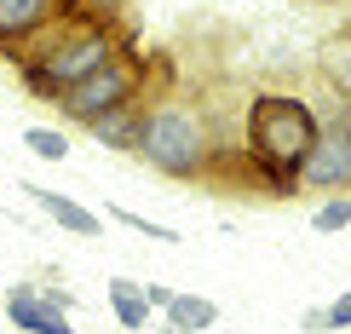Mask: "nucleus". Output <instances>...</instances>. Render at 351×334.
<instances>
[{"instance_id": "10", "label": "nucleus", "mask_w": 351, "mask_h": 334, "mask_svg": "<svg viewBox=\"0 0 351 334\" xmlns=\"http://www.w3.org/2000/svg\"><path fill=\"white\" fill-rule=\"evenodd\" d=\"M104 294H110V311H115V323H121L127 334L150 329L156 306H150V294H144V283H133V277H110V283H104Z\"/></svg>"}, {"instance_id": "12", "label": "nucleus", "mask_w": 351, "mask_h": 334, "mask_svg": "<svg viewBox=\"0 0 351 334\" xmlns=\"http://www.w3.org/2000/svg\"><path fill=\"white\" fill-rule=\"evenodd\" d=\"M167 329H179V334H208L219 329V306L208 294H184V288H173V300H167Z\"/></svg>"}, {"instance_id": "13", "label": "nucleus", "mask_w": 351, "mask_h": 334, "mask_svg": "<svg viewBox=\"0 0 351 334\" xmlns=\"http://www.w3.org/2000/svg\"><path fill=\"white\" fill-rule=\"evenodd\" d=\"M351 225V191H334V196H323L311 208V230L317 237H334V230H346Z\"/></svg>"}, {"instance_id": "2", "label": "nucleus", "mask_w": 351, "mask_h": 334, "mask_svg": "<svg viewBox=\"0 0 351 334\" xmlns=\"http://www.w3.org/2000/svg\"><path fill=\"white\" fill-rule=\"evenodd\" d=\"M317 133H323V110H311L300 93L259 86L242 110V144L237 150L259 173V191L265 196H294L300 191V162L311 156Z\"/></svg>"}, {"instance_id": "15", "label": "nucleus", "mask_w": 351, "mask_h": 334, "mask_svg": "<svg viewBox=\"0 0 351 334\" xmlns=\"http://www.w3.org/2000/svg\"><path fill=\"white\" fill-rule=\"evenodd\" d=\"M23 144L40 156V162H64V156H69V139L58 133V127H29V133H23Z\"/></svg>"}, {"instance_id": "18", "label": "nucleus", "mask_w": 351, "mask_h": 334, "mask_svg": "<svg viewBox=\"0 0 351 334\" xmlns=\"http://www.w3.org/2000/svg\"><path fill=\"white\" fill-rule=\"evenodd\" d=\"M144 294H150V306H156V311H162V306H167V300H173V288H167V283H144Z\"/></svg>"}, {"instance_id": "20", "label": "nucleus", "mask_w": 351, "mask_h": 334, "mask_svg": "<svg viewBox=\"0 0 351 334\" xmlns=\"http://www.w3.org/2000/svg\"><path fill=\"white\" fill-rule=\"evenodd\" d=\"M340 104H346V110H351V98H340Z\"/></svg>"}, {"instance_id": "9", "label": "nucleus", "mask_w": 351, "mask_h": 334, "mask_svg": "<svg viewBox=\"0 0 351 334\" xmlns=\"http://www.w3.org/2000/svg\"><path fill=\"white\" fill-rule=\"evenodd\" d=\"M144 104L150 98H138V104H121V110H110V115H98V121H86V133H93L104 150L115 156H138V133H144Z\"/></svg>"}, {"instance_id": "16", "label": "nucleus", "mask_w": 351, "mask_h": 334, "mask_svg": "<svg viewBox=\"0 0 351 334\" xmlns=\"http://www.w3.org/2000/svg\"><path fill=\"white\" fill-rule=\"evenodd\" d=\"M328 323H334V334H346V329H351V288L328 300Z\"/></svg>"}, {"instance_id": "17", "label": "nucleus", "mask_w": 351, "mask_h": 334, "mask_svg": "<svg viewBox=\"0 0 351 334\" xmlns=\"http://www.w3.org/2000/svg\"><path fill=\"white\" fill-rule=\"evenodd\" d=\"M300 329H305V334H334V323H328V306H311V311L300 317Z\"/></svg>"}, {"instance_id": "8", "label": "nucleus", "mask_w": 351, "mask_h": 334, "mask_svg": "<svg viewBox=\"0 0 351 334\" xmlns=\"http://www.w3.org/2000/svg\"><path fill=\"white\" fill-rule=\"evenodd\" d=\"M29 202H35L40 213H47L52 225H64V230H75V237H104V213H93L86 202L75 196H64V191H47V184H23Z\"/></svg>"}, {"instance_id": "5", "label": "nucleus", "mask_w": 351, "mask_h": 334, "mask_svg": "<svg viewBox=\"0 0 351 334\" xmlns=\"http://www.w3.org/2000/svg\"><path fill=\"white\" fill-rule=\"evenodd\" d=\"M300 191H317V196L351 191V110L346 104L323 110V133H317L311 156L300 162Z\"/></svg>"}, {"instance_id": "11", "label": "nucleus", "mask_w": 351, "mask_h": 334, "mask_svg": "<svg viewBox=\"0 0 351 334\" xmlns=\"http://www.w3.org/2000/svg\"><path fill=\"white\" fill-rule=\"evenodd\" d=\"M317 81L334 98H351V29H340V35H328L317 47Z\"/></svg>"}, {"instance_id": "19", "label": "nucleus", "mask_w": 351, "mask_h": 334, "mask_svg": "<svg viewBox=\"0 0 351 334\" xmlns=\"http://www.w3.org/2000/svg\"><path fill=\"white\" fill-rule=\"evenodd\" d=\"M305 6H346V0H305Z\"/></svg>"}, {"instance_id": "4", "label": "nucleus", "mask_w": 351, "mask_h": 334, "mask_svg": "<svg viewBox=\"0 0 351 334\" xmlns=\"http://www.w3.org/2000/svg\"><path fill=\"white\" fill-rule=\"evenodd\" d=\"M138 98H150V58L121 47L115 58H104L93 75H81L64 98H58V115L86 127V121H98V115H110L121 104H138Z\"/></svg>"}, {"instance_id": "6", "label": "nucleus", "mask_w": 351, "mask_h": 334, "mask_svg": "<svg viewBox=\"0 0 351 334\" xmlns=\"http://www.w3.org/2000/svg\"><path fill=\"white\" fill-rule=\"evenodd\" d=\"M69 6H81V0H0V58L18 64V52H23L52 18H64Z\"/></svg>"}, {"instance_id": "21", "label": "nucleus", "mask_w": 351, "mask_h": 334, "mask_svg": "<svg viewBox=\"0 0 351 334\" xmlns=\"http://www.w3.org/2000/svg\"><path fill=\"white\" fill-rule=\"evenodd\" d=\"M162 334H179V329H162Z\"/></svg>"}, {"instance_id": "1", "label": "nucleus", "mask_w": 351, "mask_h": 334, "mask_svg": "<svg viewBox=\"0 0 351 334\" xmlns=\"http://www.w3.org/2000/svg\"><path fill=\"white\" fill-rule=\"evenodd\" d=\"M121 47H127V35H121V18H115V12L69 6L64 18H52L18 52V75H23V86L40 104H58L81 75H93V69L104 64V58H115Z\"/></svg>"}, {"instance_id": "7", "label": "nucleus", "mask_w": 351, "mask_h": 334, "mask_svg": "<svg viewBox=\"0 0 351 334\" xmlns=\"http://www.w3.org/2000/svg\"><path fill=\"white\" fill-rule=\"evenodd\" d=\"M6 317H12L18 334H75L69 329V311H58L40 283H12L6 288Z\"/></svg>"}, {"instance_id": "14", "label": "nucleus", "mask_w": 351, "mask_h": 334, "mask_svg": "<svg viewBox=\"0 0 351 334\" xmlns=\"http://www.w3.org/2000/svg\"><path fill=\"white\" fill-rule=\"evenodd\" d=\"M110 219H121L127 230H138V237H150V242H179V230H173V225H156V219H144V213L138 208H127V202H110Z\"/></svg>"}, {"instance_id": "3", "label": "nucleus", "mask_w": 351, "mask_h": 334, "mask_svg": "<svg viewBox=\"0 0 351 334\" xmlns=\"http://www.w3.org/2000/svg\"><path fill=\"white\" fill-rule=\"evenodd\" d=\"M219 133L213 115L190 98H150L144 104V133H138V162H150L162 179H208L219 162Z\"/></svg>"}]
</instances>
